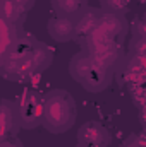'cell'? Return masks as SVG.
Masks as SVG:
<instances>
[{
    "label": "cell",
    "mask_w": 146,
    "mask_h": 147,
    "mask_svg": "<svg viewBox=\"0 0 146 147\" xmlns=\"http://www.w3.org/2000/svg\"><path fill=\"white\" fill-rule=\"evenodd\" d=\"M53 63V50L28 31H21L0 69V77L10 82H29Z\"/></svg>",
    "instance_id": "cell-1"
},
{
    "label": "cell",
    "mask_w": 146,
    "mask_h": 147,
    "mask_svg": "<svg viewBox=\"0 0 146 147\" xmlns=\"http://www.w3.org/2000/svg\"><path fill=\"white\" fill-rule=\"evenodd\" d=\"M77 106L74 96L65 89H52L43 94L41 125L50 134H65L76 123Z\"/></svg>",
    "instance_id": "cell-2"
},
{
    "label": "cell",
    "mask_w": 146,
    "mask_h": 147,
    "mask_svg": "<svg viewBox=\"0 0 146 147\" xmlns=\"http://www.w3.org/2000/svg\"><path fill=\"white\" fill-rule=\"evenodd\" d=\"M69 74L84 91L91 94H98L107 91L113 80V74L100 67L95 60H91L84 51L76 53L69 62Z\"/></svg>",
    "instance_id": "cell-3"
},
{
    "label": "cell",
    "mask_w": 146,
    "mask_h": 147,
    "mask_svg": "<svg viewBox=\"0 0 146 147\" xmlns=\"http://www.w3.org/2000/svg\"><path fill=\"white\" fill-rule=\"evenodd\" d=\"M81 51H84L91 60H95L100 67L107 69L113 75L120 69L122 60L126 57L122 45L100 36H89L81 45Z\"/></svg>",
    "instance_id": "cell-4"
},
{
    "label": "cell",
    "mask_w": 146,
    "mask_h": 147,
    "mask_svg": "<svg viewBox=\"0 0 146 147\" xmlns=\"http://www.w3.org/2000/svg\"><path fill=\"white\" fill-rule=\"evenodd\" d=\"M16 103L21 130H35L41 125L43 118V94L40 91L23 92Z\"/></svg>",
    "instance_id": "cell-5"
},
{
    "label": "cell",
    "mask_w": 146,
    "mask_h": 147,
    "mask_svg": "<svg viewBox=\"0 0 146 147\" xmlns=\"http://www.w3.org/2000/svg\"><path fill=\"white\" fill-rule=\"evenodd\" d=\"M129 33V22L126 19V16L122 14H112V12H103L100 17V22L96 26V29L89 34V36H100L112 39L119 45L124 43V39Z\"/></svg>",
    "instance_id": "cell-6"
},
{
    "label": "cell",
    "mask_w": 146,
    "mask_h": 147,
    "mask_svg": "<svg viewBox=\"0 0 146 147\" xmlns=\"http://www.w3.org/2000/svg\"><path fill=\"white\" fill-rule=\"evenodd\" d=\"M77 144H86L91 147H108L112 142V134L102 121L89 120L77 128Z\"/></svg>",
    "instance_id": "cell-7"
},
{
    "label": "cell",
    "mask_w": 146,
    "mask_h": 147,
    "mask_svg": "<svg viewBox=\"0 0 146 147\" xmlns=\"http://www.w3.org/2000/svg\"><path fill=\"white\" fill-rule=\"evenodd\" d=\"M103 10L98 7H88L76 21H74V34H72V41L77 43L79 46L89 38V34L96 29L100 17H102Z\"/></svg>",
    "instance_id": "cell-8"
},
{
    "label": "cell",
    "mask_w": 146,
    "mask_h": 147,
    "mask_svg": "<svg viewBox=\"0 0 146 147\" xmlns=\"http://www.w3.org/2000/svg\"><path fill=\"white\" fill-rule=\"evenodd\" d=\"M21 130L17 108L14 101L9 99H0V142L17 137Z\"/></svg>",
    "instance_id": "cell-9"
},
{
    "label": "cell",
    "mask_w": 146,
    "mask_h": 147,
    "mask_svg": "<svg viewBox=\"0 0 146 147\" xmlns=\"http://www.w3.org/2000/svg\"><path fill=\"white\" fill-rule=\"evenodd\" d=\"M46 31L52 39H55L57 43H69L72 41L74 34V21L69 17H62V16H55L48 21L46 24Z\"/></svg>",
    "instance_id": "cell-10"
},
{
    "label": "cell",
    "mask_w": 146,
    "mask_h": 147,
    "mask_svg": "<svg viewBox=\"0 0 146 147\" xmlns=\"http://www.w3.org/2000/svg\"><path fill=\"white\" fill-rule=\"evenodd\" d=\"M23 29L16 28L14 24H10L9 21H5L2 16H0V69L3 67V63L7 62V57L10 53V48L16 41L17 34L21 33Z\"/></svg>",
    "instance_id": "cell-11"
},
{
    "label": "cell",
    "mask_w": 146,
    "mask_h": 147,
    "mask_svg": "<svg viewBox=\"0 0 146 147\" xmlns=\"http://www.w3.org/2000/svg\"><path fill=\"white\" fill-rule=\"evenodd\" d=\"M50 3L57 16L69 17L72 21H76L89 7L88 0H50Z\"/></svg>",
    "instance_id": "cell-12"
},
{
    "label": "cell",
    "mask_w": 146,
    "mask_h": 147,
    "mask_svg": "<svg viewBox=\"0 0 146 147\" xmlns=\"http://www.w3.org/2000/svg\"><path fill=\"white\" fill-rule=\"evenodd\" d=\"M0 16L19 29H23L26 22V12H23L17 5H14L9 0H0Z\"/></svg>",
    "instance_id": "cell-13"
},
{
    "label": "cell",
    "mask_w": 146,
    "mask_h": 147,
    "mask_svg": "<svg viewBox=\"0 0 146 147\" xmlns=\"http://www.w3.org/2000/svg\"><path fill=\"white\" fill-rule=\"evenodd\" d=\"M100 9L103 12H112V14H122L126 16L131 9V0H100Z\"/></svg>",
    "instance_id": "cell-14"
},
{
    "label": "cell",
    "mask_w": 146,
    "mask_h": 147,
    "mask_svg": "<svg viewBox=\"0 0 146 147\" xmlns=\"http://www.w3.org/2000/svg\"><path fill=\"white\" fill-rule=\"evenodd\" d=\"M129 53L146 57V38H132L129 43Z\"/></svg>",
    "instance_id": "cell-15"
},
{
    "label": "cell",
    "mask_w": 146,
    "mask_h": 147,
    "mask_svg": "<svg viewBox=\"0 0 146 147\" xmlns=\"http://www.w3.org/2000/svg\"><path fill=\"white\" fill-rule=\"evenodd\" d=\"M120 147H146V139L143 132H138V134H131Z\"/></svg>",
    "instance_id": "cell-16"
},
{
    "label": "cell",
    "mask_w": 146,
    "mask_h": 147,
    "mask_svg": "<svg viewBox=\"0 0 146 147\" xmlns=\"http://www.w3.org/2000/svg\"><path fill=\"white\" fill-rule=\"evenodd\" d=\"M132 38H146V26L143 17H139L132 22Z\"/></svg>",
    "instance_id": "cell-17"
},
{
    "label": "cell",
    "mask_w": 146,
    "mask_h": 147,
    "mask_svg": "<svg viewBox=\"0 0 146 147\" xmlns=\"http://www.w3.org/2000/svg\"><path fill=\"white\" fill-rule=\"evenodd\" d=\"M9 2H12L14 5H17L23 12H29L33 7H35V3H36V0H9Z\"/></svg>",
    "instance_id": "cell-18"
},
{
    "label": "cell",
    "mask_w": 146,
    "mask_h": 147,
    "mask_svg": "<svg viewBox=\"0 0 146 147\" xmlns=\"http://www.w3.org/2000/svg\"><path fill=\"white\" fill-rule=\"evenodd\" d=\"M0 147H24V146L17 137H12V139H7V140H2Z\"/></svg>",
    "instance_id": "cell-19"
},
{
    "label": "cell",
    "mask_w": 146,
    "mask_h": 147,
    "mask_svg": "<svg viewBox=\"0 0 146 147\" xmlns=\"http://www.w3.org/2000/svg\"><path fill=\"white\" fill-rule=\"evenodd\" d=\"M76 147H91V146H86V144H77Z\"/></svg>",
    "instance_id": "cell-20"
}]
</instances>
